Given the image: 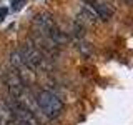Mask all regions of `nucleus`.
Returning <instances> with one entry per match:
<instances>
[{
  "mask_svg": "<svg viewBox=\"0 0 133 125\" xmlns=\"http://www.w3.org/2000/svg\"><path fill=\"white\" fill-rule=\"evenodd\" d=\"M85 3H88V5L95 10V14L100 20H103V22H108V20L113 17V12H111V8L107 5V3L100 2V0H83Z\"/></svg>",
  "mask_w": 133,
  "mask_h": 125,
  "instance_id": "obj_6",
  "label": "nucleus"
},
{
  "mask_svg": "<svg viewBox=\"0 0 133 125\" xmlns=\"http://www.w3.org/2000/svg\"><path fill=\"white\" fill-rule=\"evenodd\" d=\"M3 78H5V85H7L8 93H10L12 98H17L22 92L27 90V83H25L22 78L17 75V72H14V70H8Z\"/></svg>",
  "mask_w": 133,
  "mask_h": 125,
  "instance_id": "obj_5",
  "label": "nucleus"
},
{
  "mask_svg": "<svg viewBox=\"0 0 133 125\" xmlns=\"http://www.w3.org/2000/svg\"><path fill=\"white\" fill-rule=\"evenodd\" d=\"M23 3H25V0H15L14 2V10H18L20 7H23Z\"/></svg>",
  "mask_w": 133,
  "mask_h": 125,
  "instance_id": "obj_8",
  "label": "nucleus"
},
{
  "mask_svg": "<svg viewBox=\"0 0 133 125\" xmlns=\"http://www.w3.org/2000/svg\"><path fill=\"white\" fill-rule=\"evenodd\" d=\"M18 50H20V53H22L25 64L30 67L35 73L42 72V70H45L48 67V57L45 55V53L42 52L35 43H32V42H25Z\"/></svg>",
  "mask_w": 133,
  "mask_h": 125,
  "instance_id": "obj_2",
  "label": "nucleus"
},
{
  "mask_svg": "<svg viewBox=\"0 0 133 125\" xmlns=\"http://www.w3.org/2000/svg\"><path fill=\"white\" fill-rule=\"evenodd\" d=\"M8 60H10L12 70H14V72H17V75H18V77L28 85V83L33 80V77H35V72H33L30 67L25 64V60H23L22 53H20V50H18V48H17V50H12Z\"/></svg>",
  "mask_w": 133,
  "mask_h": 125,
  "instance_id": "obj_3",
  "label": "nucleus"
},
{
  "mask_svg": "<svg viewBox=\"0 0 133 125\" xmlns=\"http://www.w3.org/2000/svg\"><path fill=\"white\" fill-rule=\"evenodd\" d=\"M77 48L82 52V55L83 57H91L93 55V47H91V43H87V42H82V40H78L77 42Z\"/></svg>",
  "mask_w": 133,
  "mask_h": 125,
  "instance_id": "obj_7",
  "label": "nucleus"
},
{
  "mask_svg": "<svg viewBox=\"0 0 133 125\" xmlns=\"http://www.w3.org/2000/svg\"><path fill=\"white\" fill-rule=\"evenodd\" d=\"M33 25H35V32L38 33V35L45 37V39H48V40H50L52 32L57 28L53 15L48 14V12H40V14H37L35 18H33Z\"/></svg>",
  "mask_w": 133,
  "mask_h": 125,
  "instance_id": "obj_4",
  "label": "nucleus"
},
{
  "mask_svg": "<svg viewBox=\"0 0 133 125\" xmlns=\"http://www.w3.org/2000/svg\"><path fill=\"white\" fill-rule=\"evenodd\" d=\"M37 103H38V108L43 114V117L48 120L58 118L62 115V112H63V102L52 90H45V89L38 90V93H37Z\"/></svg>",
  "mask_w": 133,
  "mask_h": 125,
  "instance_id": "obj_1",
  "label": "nucleus"
},
{
  "mask_svg": "<svg viewBox=\"0 0 133 125\" xmlns=\"http://www.w3.org/2000/svg\"><path fill=\"white\" fill-rule=\"evenodd\" d=\"M125 3H128V5H133V0H123Z\"/></svg>",
  "mask_w": 133,
  "mask_h": 125,
  "instance_id": "obj_10",
  "label": "nucleus"
},
{
  "mask_svg": "<svg viewBox=\"0 0 133 125\" xmlns=\"http://www.w3.org/2000/svg\"><path fill=\"white\" fill-rule=\"evenodd\" d=\"M7 14H8V8H7V7H2V8H0V22L5 18V15H7Z\"/></svg>",
  "mask_w": 133,
  "mask_h": 125,
  "instance_id": "obj_9",
  "label": "nucleus"
}]
</instances>
